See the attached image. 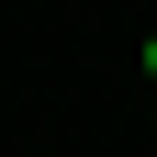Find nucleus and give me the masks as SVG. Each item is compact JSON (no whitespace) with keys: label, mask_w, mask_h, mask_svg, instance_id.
I'll use <instances>...</instances> for the list:
<instances>
[{"label":"nucleus","mask_w":157,"mask_h":157,"mask_svg":"<svg viewBox=\"0 0 157 157\" xmlns=\"http://www.w3.org/2000/svg\"><path fill=\"white\" fill-rule=\"evenodd\" d=\"M146 78H157V34H146Z\"/></svg>","instance_id":"1"}]
</instances>
